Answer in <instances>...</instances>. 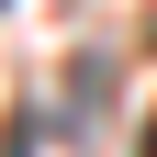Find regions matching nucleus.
Returning a JSON list of instances; mask_svg holds the SVG:
<instances>
[{"label": "nucleus", "instance_id": "1", "mask_svg": "<svg viewBox=\"0 0 157 157\" xmlns=\"http://www.w3.org/2000/svg\"><path fill=\"white\" fill-rule=\"evenodd\" d=\"M146 157H157V124H146Z\"/></svg>", "mask_w": 157, "mask_h": 157}]
</instances>
